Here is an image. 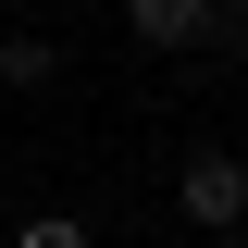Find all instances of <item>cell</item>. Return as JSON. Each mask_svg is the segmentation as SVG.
I'll use <instances>...</instances> for the list:
<instances>
[{"label":"cell","mask_w":248,"mask_h":248,"mask_svg":"<svg viewBox=\"0 0 248 248\" xmlns=\"http://www.w3.org/2000/svg\"><path fill=\"white\" fill-rule=\"evenodd\" d=\"M174 211L199 223V236H248V161L236 149H186L174 161Z\"/></svg>","instance_id":"obj_1"},{"label":"cell","mask_w":248,"mask_h":248,"mask_svg":"<svg viewBox=\"0 0 248 248\" xmlns=\"http://www.w3.org/2000/svg\"><path fill=\"white\" fill-rule=\"evenodd\" d=\"M124 25L149 37V50H211L223 37V0H124Z\"/></svg>","instance_id":"obj_2"},{"label":"cell","mask_w":248,"mask_h":248,"mask_svg":"<svg viewBox=\"0 0 248 248\" xmlns=\"http://www.w3.org/2000/svg\"><path fill=\"white\" fill-rule=\"evenodd\" d=\"M50 75H62L50 37H0V87H50Z\"/></svg>","instance_id":"obj_3"},{"label":"cell","mask_w":248,"mask_h":248,"mask_svg":"<svg viewBox=\"0 0 248 248\" xmlns=\"http://www.w3.org/2000/svg\"><path fill=\"white\" fill-rule=\"evenodd\" d=\"M13 248H99V236H87L75 211H37V223H13Z\"/></svg>","instance_id":"obj_4"},{"label":"cell","mask_w":248,"mask_h":248,"mask_svg":"<svg viewBox=\"0 0 248 248\" xmlns=\"http://www.w3.org/2000/svg\"><path fill=\"white\" fill-rule=\"evenodd\" d=\"M223 50H248V13H223Z\"/></svg>","instance_id":"obj_5"},{"label":"cell","mask_w":248,"mask_h":248,"mask_svg":"<svg viewBox=\"0 0 248 248\" xmlns=\"http://www.w3.org/2000/svg\"><path fill=\"white\" fill-rule=\"evenodd\" d=\"M223 13H248V0H223Z\"/></svg>","instance_id":"obj_6"}]
</instances>
